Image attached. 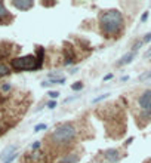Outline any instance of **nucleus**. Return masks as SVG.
Returning <instances> with one entry per match:
<instances>
[{
	"instance_id": "1",
	"label": "nucleus",
	"mask_w": 151,
	"mask_h": 163,
	"mask_svg": "<svg viewBox=\"0 0 151 163\" xmlns=\"http://www.w3.org/2000/svg\"><path fill=\"white\" fill-rule=\"evenodd\" d=\"M99 27L105 37H119L124 28V19L119 9H108L99 14Z\"/></svg>"
},
{
	"instance_id": "3",
	"label": "nucleus",
	"mask_w": 151,
	"mask_h": 163,
	"mask_svg": "<svg viewBox=\"0 0 151 163\" xmlns=\"http://www.w3.org/2000/svg\"><path fill=\"white\" fill-rule=\"evenodd\" d=\"M42 67L43 65L39 62L36 55H25L10 59V68L15 71H36Z\"/></svg>"
},
{
	"instance_id": "5",
	"label": "nucleus",
	"mask_w": 151,
	"mask_h": 163,
	"mask_svg": "<svg viewBox=\"0 0 151 163\" xmlns=\"http://www.w3.org/2000/svg\"><path fill=\"white\" fill-rule=\"evenodd\" d=\"M102 156L110 163H117L121 159V153H120V150H117V148H107L105 151L102 153Z\"/></svg>"
},
{
	"instance_id": "23",
	"label": "nucleus",
	"mask_w": 151,
	"mask_h": 163,
	"mask_svg": "<svg viewBox=\"0 0 151 163\" xmlns=\"http://www.w3.org/2000/svg\"><path fill=\"white\" fill-rule=\"evenodd\" d=\"M40 148V141H36L33 145H31V150H33V151H36V150H39Z\"/></svg>"
},
{
	"instance_id": "6",
	"label": "nucleus",
	"mask_w": 151,
	"mask_h": 163,
	"mask_svg": "<svg viewBox=\"0 0 151 163\" xmlns=\"http://www.w3.org/2000/svg\"><path fill=\"white\" fill-rule=\"evenodd\" d=\"M76 58H77V56H76V52H74V47L71 46V45H64V64L65 65H73L74 64V62H76Z\"/></svg>"
},
{
	"instance_id": "16",
	"label": "nucleus",
	"mask_w": 151,
	"mask_h": 163,
	"mask_svg": "<svg viewBox=\"0 0 151 163\" xmlns=\"http://www.w3.org/2000/svg\"><path fill=\"white\" fill-rule=\"evenodd\" d=\"M71 89L73 91H82L83 89V83L82 82H76L74 85H71Z\"/></svg>"
},
{
	"instance_id": "24",
	"label": "nucleus",
	"mask_w": 151,
	"mask_h": 163,
	"mask_svg": "<svg viewBox=\"0 0 151 163\" xmlns=\"http://www.w3.org/2000/svg\"><path fill=\"white\" fill-rule=\"evenodd\" d=\"M148 15H150V12H148V10H147V12H144L142 17H141V22H145V21L148 19Z\"/></svg>"
},
{
	"instance_id": "19",
	"label": "nucleus",
	"mask_w": 151,
	"mask_h": 163,
	"mask_svg": "<svg viewBox=\"0 0 151 163\" xmlns=\"http://www.w3.org/2000/svg\"><path fill=\"white\" fill-rule=\"evenodd\" d=\"M0 89H2V92H9L10 89H12V86H10V83H3L2 86H0Z\"/></svg>"
},
{
	"instance_id": "18",
	"label": "nucleus",
	"mask_w": 151,
	"mask_h": 163,
	"mask_svg": "<svg viewBox=\"0 0 151 163\" xmlns=\"http://www.w3.org/2000/svg\"><path fill=\"white\" fill-rule=\"evenodd\" d=\"M108 96H110V94H104V95H101V96L95 98V99H93L92 102H93V104H96V102H99V101H104V99H107Z\"/></svg>"
},
{
	"instance_id": "11",
	"label": "nucleus",
	"mask_w": 151,
	"mask_h": 163,
	"mask_svg": "<svg viewBox=\"0 0 151 163\" xmlns=\"http://www.w3.org/2000/svg\"><path fill=\"white\" fill-rule=\"evenodd\" d=\"M15 153H16V145H8L3 151L0 153V159L5 162V160H8L12 154H15Z\"/></svg>"
},
{
	"instance_id": "8",
	"label": "nucleus",
	"mask_w": 151,
	"mask_h": 163,
	"mask_svg": "<svg viewBox=\"0 0 151 163\" xmlns=\"http://www.w3.org/2000/svg\"><path fill=\"white\" fill-rule=\"evenodd\" d=\"M135 55H136V52H128L126 55H123L119 61H117V67H123V65H126V64H130V62L133 61V58H135Z\"/></svg>"
},
{
	"instance_id": "22",
	"label": "nucleus",
	"mask_w": 151,
	"mask_h": 163,
	"mask_svg": "<svg viewBox=\"0 0 151 163\" xmlns=\"http://www.w3.org/2000/svg\"><path fill=\"white\" fill-rule=\"evenodd\" d=\"M150 42H151V33L145 34V37L142 39V43H150Z\"/></svg>"
},
{
	"instance_id": "27",
	"label": "nucleus",
	"mask_w": 151,
	"mask_h": 163,
	"mask_svg": "<svg viewBox=\"0 0 151 163\" xmlns=\"http://www.w3.org/2000/svg\"><path fill=\"white\" fill-rule=\"evenodd\" d=\"M132 141H133V136H130L129 140H128V141L124 142V145H129V144H132Z\"/></svg>"
},
{
	"instance_id": "29",
	"label": "nucleus",
	"mask_w": 151,
	"mask_h": 163,
	"mask_svg": "<svg viewBox=\"0 0 151 163\" xmlns=\"http://www.w3.org/2000/svg\"><path fill=\"white\" fill-rule=\"evenodd\" d=\"M128 79H129V76H123V77H121V80H123V82H126Z\"/></svg>"
},
{
	"instance_id": "14",
	"label": "nucleus",
	"mask_w": 151,
	"mask_h": 163,
	"mask_svg": "<svg viewBox=\"0 0 151 163\" xmlns=\"http://www.w3.org/2000/svg\"><path fill=\"white\" fill-rule=\"evenodd\" d=\"M8 74H10V68L3 62H0V77H5Z\"/></svg>"
},
{
	"instance_id": "13",
	"label": "nucleus",
	"mask_w": 151,
	"mask_h": 163,
	"mask_svg": "<svg viewBox=\"0 0 151 163\" xmlns=\"http://www.w3.org/2000/svg\"><path fill=\"white\" fill-rule=\"evenodd\" d=\"M9 18H10L9 10L6 9V6H5V3H3V2H0V22L6 25V19H9Z\"/></svg>"
},
{
	"instance_id": "21",
	"label": "nucleus",
	"mask_w": 151,
	"mask_h": 163,
	"mask_svg": "<svg viewBox=\"0 0 151 163\" xmlns=\"http://www.w3.org/2000/svg\"><path fill=\"white\" fill-rule=\"evenodd\" d=\"M16 157H18V153H15V154H12V156H10V157H9L8 160H5L3 163H12V162H14V160H15Z\"/></svg>"
},
{
	"instance_id": "12",
	"label": "nucleus",
	"mask_w": 151,
	"mask_h": 163,
	"mask_svg": "<svg viewBox=\"0 0 151 163\" xmlns=\"http://www.w3.org/2000/svg\"><path fill=\"white\" fill-rule=\"evenodd\" d=\"M9 55H10V43L2 42V43H0V61L8 58Z\"/></svg>"
},
{
	"instance_id": "10",
	"label": "nucleus",
	"mask_w": 151,
	"mask_h": 163,
	"mask_svg": "<svg viewBox=\"0 0 151 163\" xmlns=\"http://www.w3.org/2000/svg\"><path fill=\"white\" fill-rule=\"evenodd\" d=\"M80 154L79 153H68V154H65L64 157H62L58 163H77L79 160H80Z\"/></svg>"
},
{
	"instance_id": "15",
	"label": "nucleus",
	"mask_w": 151,
	"mask_h": 163,
	"mask_svg": "<svg viewBox=\"0 0 151 163\" xmlns=\"http://www.w3.org/2000/svg\"><path fill=\"white\" fill-rule=\"evenodd\" d=\"M47 129V124L46 123H39L34 126V132H40V131H46Z\"/></svg>"
},
{
	"instance_id": "17",
	"label": "nucleus",
	"mask_w": 151,
	"mask_h": 163,
	"mask_svg": "<svg viewBox=\"0 0 151 163\" xmlns=\"http://www.w3.org/2000/svg\"><path fill=\"white\" fill-rule=\"evenodd\" d=\"M47 95H49V98L52 99V101H55V99L59 96V92H58V91H49Z\"/></svg>"
},
{
	"instance_id": "9",
	"label": "nucleus",
	"mask_w": 151,
	"mask_h": 163,
	"mask_svg": "<svg viewBox=\"0 0 151 163\" xmlns=\"http://www.w3.org/2000/svg\"><path fill=\"white\" fill-rule=\"evenodd\" d=\"M27 159L31 163H45V154L42 151H37V150H36V151H33L31 154H28Z\"/></svg>"
},
{
	"instance_id": "28",
	"label": "nucleus",
	"mask_w": 151,
	"mask_h": 163,
	"mask_svg": "<svg viewBox=\"0 0 151 163\" xmlns=\"http://www.w3.org/2000/svg\"><path fill=\"white\" fill-rule=\"evenodd\" d=\"M110 79H113V74H107V76L104 77V82H107V80H110Z\"/></svg>"
},
{
	"instance_id": "26",
	"label": "nucleus",
	"mask_w": 151,
	"mask_h": 163,
	"mask_svg": "<svg viewBox=\"0 0 151 163\" xmlns=\"http://www.w3.org/2000/svg\"><path fill=\"white\" fill-rule=\"evenodd\" d=\"M150 56H151V47H150L148 51H147V52L144 54V58H150Z\"/></svg>"
},
{
	"instance_id": "25",
	"label": "nucleus",
	"mask_w": 151,
	"mask_h": 163,
	"mask_svg": "<svg viewBox=\"0 0 151 163\" xmlns=\"http://www.w3.org/2000/svg\"><path fill=\"white\" fill-rule=\"evenodd\" d=\"M55 107H56V101H49V102H47V108L54 110Z\"/></svg>"
},
{
	"instance_id": "20",
	"label": "nucleus",
	"mask_w": 151,
	"mask_h": 163,
	"mask_svg": "<svg viewBox=\"0 0 151 163\" xmlns=\"http://www.w3.org/2000/svg\"><path fill=\"white\" fill-rule=\"evenodd\" d=\"M147 79H151V71H148V73L142 74V76H139V80H141V82H142V80H147Z\"/></svg>"
},
{
	"instance_id": "7",
	"label": "nucleus",
	"mask_w": 151,
	"mask_h": 163,
	"mask_svg": "<svg viewBox=\"0 0 151 163\" xmlns=\"http://www.w3.org/2000/svg\"><path fill=\"white\" fill-rule=\"evenodd\" d=\"M10 5L18 10H30L34 6V2L33 0H12Z\"/></svg>"
},
{
	"instance_id": "4",
	"label": "nucleus",
	"mask_w": 151,
	"mask_h": 163,
	"mask_svg": "<svg viewBox=\"0 0 151 163\" xmlns=\"http://www.w3.org/2000/svg\"><path fill=\"white\" fill-rule=\"evenodd\" d=\"M138 107L141 110V119H147V123L151 120V89H147L138 98Z\"/></svg>"
},
{
	"instance_id": "2",
	"label": "nucleus",
	"mask_w": 151,
	"mask_h": 163,
	"mask_svg": "<svg viewBox=\"0 0 151 163\" xmlns=\"http://www.w3.org/2000/svg\"><path fill=\"white\" fill-rule=\"evenodd\" d=\"M76 135H77V128L73 123L65 122V123H59L52 131V133L49 136V141L55 147H64L76 140Z\"/></svg>"
}]
</instances>
